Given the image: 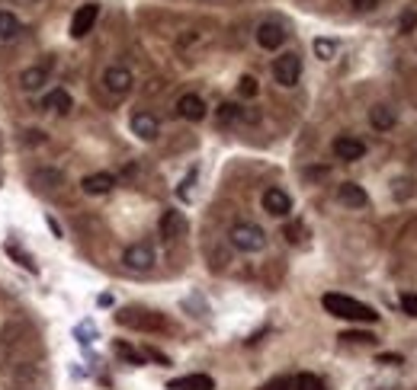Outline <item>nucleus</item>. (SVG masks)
I'll return each mask as SVG.
<instances>
[{
	"instance_id": "obj_1",
	"label": "nucleus",
	"mask_w": 417,
	"mask_h": 390,
	"mask_svg": "<svg viewBox=\"0 0 417 390\" xmlns=\"http://www.w3.org/2000/svg\"><path fill=\"white\" fill-rule=\"evenodd\" d=\"M321 304L330 317L353 320V323H376L379 320V314L372 311L369 304H363V301H357V298H347V294H324Z\"/></svg>"
},
{
	"instance_id": "obj_2",
	"label": "nucleus",
	"mask_w": 417,
	"mask_h": 390,
	"mask_svg": "<svg viewBox=\"0 0 417 390\" xmlns=\"http://www.w3.org/2000/svg\"><path fill=\"white\" fill-rule=\"evenodd\" d=\"M228 240H231V246L241 253H260L263 246H267V234H263V227L254 224V221H238V224L231 227Z\"/></svg>"
},
{
	"instance_id": "obj_3",
	"label": "nucleus",
	"mask_w": 417,
	"mask_h": 390,
	"mask_svg": "<svg viewBox=\"0 0 417 390\" xmlns=\"http://www.w3.org/2000/svg\"><path fill=\"white\" fill-rule=\"evenodd\" d=\"M116 323L128 326V330H142V333H161L164 326V317L155 311H145V307H126V311L116 314Z\"/></svg>"
},
{
	"instance_id": "obj_4",
	"label": "nucleus",
	"mask_w": 417,
	"mask_h": 390,
	"mask_svg": "<svg viewBox=\"0 0 417 390\" xmlns=\"http://www.w3.org/2000/svg\"><path fill=\"white\" fill-rule=\"evenodd\" d=\"M155 246L148 243V240H138V243L126 246V253H122V263H126V269L132 272H148L155 269Z\"/></svg>"
},
{
	"instance_id": "obj_5",
	"label": "nucleus",
	"mask_w": 417,
	"mask_h": 390,
	"mask_svg": "<svg viewBox=\"0 0 417 390\" xmlns=\"http://www.w3.org/2000/svg\"><path fill=\"white\" fill-rule=\"evenodd\" d=\"M273 77L279 86H296L302 77V58L296 52H286L273 61Z\"/></svg>"
},
{
	"instance_id": "obj_6",
	"label": "nucleus",
	"mask_w": 417,
	"mask_h": 390,
	"mask_svg": "<svg viewBox=\"0 0 417 390\" xmlns=\"http://www.w3.org/2000/svg\"><path fill=\"white\" fill-rule=\"evenodd\" d=\"M334 157L343 160V164H357V160L366 157V144L360 138H353V134H340V138H334Z\"/></svg>"
},
{
	"instance_id": "obj_7",
	"label": "nucleus",
	"mask_w": 417,
	"mask_h": 390,
	"mask_svg": "<svg viewBox=\"0 0 417 390\" xmlns=\"http://www.w3.org/2000/svg\"><path fill=\"white\" fill-rule=\"evenodd\" d=\"M132 84H135L132 71H128V67H122V64L106 67V74H103V86H106L113 96H126V93L132 90Z\"/></svg>"
},
{
	"instance_id": "obj_8",
	"label": "nucleus",
	"mask_w": 417,
	"mask_h": 390,
	"mask_svg": "<svg viewBox=\"0 0 417 390\" xmlns=\"http://www.w3.org/2000/svg\"><path fill=\"white\" fill-rule=\"evenodd\" d=\"M96 20H100V7H96V4H84V7H77L74 20H71V35H74V39H84V35L96 26Z\"/></svg>"
},
{
	"instance_id": "obj_9",
	"label": "nucleus",
	"mask_w": 417,
	"mask_h": 390,
	"mask_svg": "<svg viewBox=\"0 0 417 390\" xmlns=\"http://www.w3.org/2000/svg\"><path fill=\"white\" fill-rule=\"evenodd\" d=\"M263 212L273 214V218H286V214L292 212V199H289V192L283 189H267L263 192Z\"/></svg>"
},
{
	"instance_id": "obj_10",
	"label": "nucleus",
	"mask_w": 417,
	"mask_h": 390,
	"mask_svg": "<svg viewBox=\"0 0 417 390\" xmlns=\"http://www.w3.org/2000/svg\"><path fill=\"white\" fill-rule=\"evenodd\" d=\"M283 42H286V29L279 26V23L267 20V23H260V26H257V45H260V48H267V52H276V48L283 45Z\"/></svg>"
},
{
	"instance_id": "obj_11",
	"label": "nucleus",
	"mask_w": 417,
	"mask_h": 390,
	"mask_svg": "<svg viewBox=\"0 0 417 390\" xmlns=\"http://www.w3.org/2000/svg\"><path fill=\"white\" fill-rule=\"evenodd\" d=\"M337 202L357 212V208L369 205V195H366V189H363V185H357V183H340V185H337Z\"/></svg>"
},
{
	"instance_id": "obj_12",
	"label": "nucleus",
	"mask_w": 417,
	"mask_h": 390,
	"mask_svg": "<svg viewBox=\"0 0 417 390\" xmlns=\"http://www.w3.org/2000/svg\"><path fill=\"white\" fill-rule=\"evenodd\" d=\"M128 125H132L135 138H142V141H155L157 134H161V122H157L151 113H135Z\"/></svg>"
},
{
	"instance_id": "obj_13",
	"label": "nucleus",
	"mask_w": 417,
	"mask_h": 390,
	"mask_svg": "<svg viewBox=\"0 0 417 390\" xmlns=\"http://www.w3.org/2000/svg\"><path fill=\"white\" fill-rule=\"evenodd\" d=\"M177 113L187 122H202L206 119V103H202V96H196V93H183L180 100H177Z\"/></svg>"
},
{
	"instance_id": "obj_14",
	"label": "nucleus",
	"mask_w": 417,
	"mask_h": 390,
	"mask_svg": "<svg viewBox=\"0 0 417 390\" xmlns=\"http://www.w3.org/2000/svg\"><path fill=\"white\" fill-rule=\"evenodd\" d=\"M395 122H398L395 109L385 106V103H379V106L369 109V125L376 128V132H391V128H395Z\"/></svg>"
},
{
	"instance_id": "obj_15",
	"label": "nucleus",
	"mask_w": 417,
	"mask_h": 390,
	"mask_svg": "<svg viewBox=\"0 0 417 390\" xmlns=\"http://www.w3.org/2000/svg\"><path fill=\"white\" fill-rule=\"evenodd\" d=\"M187 231V218H183V212H164V218H161V237L164 240H177L180 234Z\"/></svg>"
},
{
	"instance_id": "obj_16",
	"label": "nucleus",
	"mask_w": 417,
	"mask_h": 390,
	"mask_svg": "<svg viewBox=\"0 0 417 390\" xmlns=\"http://www.w3.org/2000/svg\"><path fill=\"white\" fill-rule=\"evenodd\" d=\"M81 185H84L87 195H106V192L116 185V176L113 173H90V176H84Z\"/></svg>"
},
{
	"instance_id": "obj_17",
	"label": "nucleus",
	"mask_w": 417,
	"mask_h": 390,
	"mask_svg": "<svg viewBox=\"0 0 417 390\" xmlns=\"http://www.w3.org/2000/svg\"><path fill=\"white\" fill-rule=\"evenodd\" d=\"M167 390H216V381L208 374H187L167 384Z\"/></svg>"
},
{
	"instance_id": "obj_18",
	"label": "nucleus",
	"mask_w": 417,
	"mask_h": 390,
	"mask_svg": "<svg viewBox=\"0 0 417 390\" xmlns=\"http://www.w3.org/2000/svg\"><path fill=\"white\" fill-rule=\"evenodd\" d=\"M48 84V67H26V71L20 74V86L26 93H35V90H42V86Z\"/></svg>"
},
{
	"instance_id": "obj_19",
	"label": "nucleus",
	"mask_w": 417,
	"mask_h": 390,
	"mask_svg": "<svg viewBox=\"0 0 417 390\" xmlns=\"http://www.w3.org/2000/svg\"><path fill=\"white\" fill-rule=\"evenodd\" d=\"M42 106H45L48 113L65 115V113H71V106H74V103H71V93H67V90H52L45 100H42Z\"/></svg>"
},
{
	"instance_id": "obj_20",
	"label": "nucleus",
	"mask_w": 417,
	"mask_h": 390,
	"mask_svg": "<svg viewBox=\"0 0 417 390\" xmlns=\"http://www.w3.org/2000/svg\"><path fill=\"white\" fill-rule=\"evenodd\" d=\"M20 29H23V23L10 10H0V42H13L20 35Z\"/></svg>"
},
{
	"instance_id": "obj_21",
	"label": "nucleus",
	"mask_w": 417,
	"mask_h": 390,
	"mask_svg": "<svg viewBox=\"0 0 417 390\" xmlns=\"http://www.w3.org/2000/svg\"><path fill=\"white\" fill-rule=\"evenodd\" d=\"M61 183H65V176H61L58 170H39V173H33V185H35V189L52 192V189H58Z\"/></svg>"
},
{
	"instance_id": "obj_22",
	"label": "nucleus",
	"mask_w": 417,
	"mask_h": 390,
	"mask_svg": "<svg viewBox=\"0 0 417 390\" xmlns=\"http://www.w3.org/2000/svg\"><path fill=\"white\" fill-rule=\"evenodd\" d=\"M292 390H328V387H324V381L318 374H308V371H305V374H299L296 381H292Z\"/></svg>"
},
{
	"instance_id": "obj_23",
	"label": "nucleus",
	"mask_w": 417,
	"mask_h": 390,
	"mask_svg": "<svg viewBox=\"0 0 417 390\" xmlns=\"http://www.w3.org/2000/svg\"><path fill=\"white\" fill-rule=\"evenodd\" d=\"M241 119V106H235V103H222L218 106V122L222 125H231V122H238Z\"/></svg>"
},
{
	"instance_id": "obj_24",
	"label": "nucleus",
	"mask_w": 417,
	"mask_h": 390,
	"mask_svg": "<svg viewBox=\"0 0 417 390\" xmlns=\"http://www.w3.org/2000/svg\"><path fill=\"white\" fill-rule=\"evenodd\" d=\"M315 55L321 61H330L337 55V42L334 39H315Z\"/></svg>"
},
{
	"instance_id": "obj_25",
	"label": "nucleus",
	"mask_w": 417,
	"mask_h": 390,
	"mask_svg": "<svg viewBox=\"0 0 417 390\" xmlns=\"http://www.w3.org/2000/svg\"><path fill=\"white\" fill-rule=\"evenodd\" d=\"M116 355H122L126 362H132V365H145V355H142V352H135L132 345H126V343H116Z\"/></svg>"
},
{
	"instance_id": "obj_26",
	"label": "nucleus",
	"mask_w": 417,
	"mask_h": 390,
	"mask_svg": "<svg viewBox=\"0 0 417 390\" xmlns=\"http://www.w3.org/2000/svg\"><path fill=\"white\" fill-rule=\"evenodd\" d=\"M257 90H260V86H257V80L250 77V74H248V77H241V80H238V93H241L244 100H250V96H257Z\"/></svg>"
},
{
	"instance_id": "obj_27",
	"label": "nucleus",
	"mask_w": 417,
	"mask_h": 390,
	"mask_svg": "<svg viewBox=\"0 0 417 390\" xmlns=\"http://www.w3.org/2000/svg\"><path fill=\"white\" fill-rule=\"evenodd\" d=\"M408 195H414V183L411 179H395V199L404 202Z\"/></svg>"
},
{
	"instance_id": "obj_28",
	"label": "nucleus",
	"mask_w": 417,
	"mask_h": 390,
	"mask_svg": "<svg viewBox=\"0 0 417 390\" xmlns=\"http://www.w3.org/2000/svg\"><path fill=\"white\" fill-rule=\"evenodd\" d=\"M343 343H376L372 333H360V330H350V333H340Z\"/></svg>"
},
{
	"instance_id": "obj_29",
	"label": "nucleus",
	"mask_w": 417,
	"mask_h": 390,
	"mask_svg": "<svg viewBox=\"0 0 417 390\" xmlns=\"http://www.w3.org/2000/svg\"><path fill=\"white\" fill-rule=\"evenodd\" d=\"M260 390H292V377H286V374H279V377H273V381H267Z\"/></svg>"
},
{
	"instance_id": "obj_30",
	"label": "nucleus",
	"mask_w": 417,
	"mask_h": 390,
	"mask_svg": "<svg viewBox=\"0 0 417 390\" xmlns=\"http://www.w3.org/2000/svg\"><path fill=\"white\" fill-rule=\"evenodd\" d=\"M7 253H10V256H20V259H23V265H26L29 272H35V263H33V259H29L26 253H23V250H20V246H16V243H7Z\"/></svg>"
},
{
	"instance_id": "obj_31",
	"label": "nucleus",
	"mask_w": 417,
	"mask_h": 390,
	"mask_svg": "<svg viewBox=\"0 0 417 390\" xmlns=\"http://www.w3.org/2000/svg\"><path fill=\"white\" fill-rule=\"evenodd\" d=\"M401 311L408 314V317H417V294H404V298H401Z\"/></svg>"
},
{
	"instance_id": "obj_32",
	"label": "nucleus",
	"mask_w": 417,
	"mask_h": 390,
	"mask_svg": "<svg viewBox=\"0 0 417 390\" xmlns=\"http://www.w3.org/2000/svg\"><path fill=\"white\" fill-rule=\"evenodd\" d=\"M398 26H401V33H411V29L417 26V13H414V10H408V13H401V23H398Z\"/></svg>"
},
{
	"instance_id": "obj_33",
	"label": "nucleus",
	"mask_w": 417,
	"mask_h": 390,
	"mask_svg": "<svg viewBox=\"0 0 417 390\" xmlns=\"http://www.w3.org/2000/svg\"><path fill=\"white\" fill-rule=\"evenodd\" d=\"M193 179H196V173H189V176L183 179V185H180V199H183V202L189 199V185H193Z\"/></svg>"
},
{
	"instance_id": "obj_34",
	"label": "nucleus",
	"mask_w": 417,
	"mask_h": 390,
	"mask_svg": "<svg viewBox=\"0 0 417 390\" xmlns=\"http://www.w3.org/2000/svg\"><path fill=\"white\" fill-rule=\"evenodd\" d=\"M353 7L363 10V13H369V10H376V0H353Z\"/></svg>"
},
{
	"instance_id": "obj_35",
	"label": "nucleus",
	"mask_w": 417,
	"mask_h": 390,
	"mask_svg": "<svg viewBox=\"0 0 417 390\" xmlns=\"http://www.w3.org/2000/svg\"><path fill=\"white\" fill-rule=\"evenodd\" d=\"M77 336H96V326L94 323H81L77 326Z\"/></svg>"
},
{
	"instance_id": "obj_36",
	"label": "nucleus",
	"mask_w": 417,
	"mask_h": 390,
	"mask_svg": "<svg viewBox=\"0 0 417 390\" xmlns=\"http://www.w3.org/2000/svg\"><path fill=\"white\" fill-rule=\"evenodd\" d=\"M379 365H401V355H379Z\"/></svg>"
},
{
	"instance_id": "obj_37",
	"label": "nucleus",
	"mask_w": 417,
	"mask_h": 390,
	"mask_svg": "<svg viewBox=\"0 0 417 390\" xmlns=\"http://www.w3.org/2000/svg\"><path fill=\"white\" fill-rule=\"evenodd\" d=\"M16 7H39V0H13Z\"/></svg>"
}]
</instances>
